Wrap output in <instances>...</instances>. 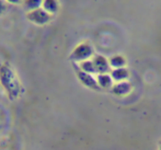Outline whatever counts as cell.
I'll return each mask as SVG.
<instances>
[{"label": "cell", "instance_id": "obj_1", "mask_svg": "<svg viewBox=\"0 0 161 150\" xmlns=\"http://www.w3.org/2000/svg\"><path fill=\"white\" fill-rule=\"evenodd\" d=\"M0 85L10 100H15L21 94V83L12 68L6 64L0 66Z\"/></svg>", "mask_w": 161, "mask_h": 150}, {"label": "cell", "instance_id": "obj_2", "mask_svg": "<svg viewBox=\"0 0 161 150\" xmlns=\"http://www.w3.org/2000/svg\"><path fill=\"white\" fill-rule=\"evenodd\" d=\"M94 56V49L89 43H80L78 44L70 54V59L74 63H81L83 60H88Z\"/></svg>", "mask_w": 161, "mask_h": 150}, {"label": "cell", "instance_id": "obj_3", "mask_svg": "<svg viewBox=\"0 0 161 150\" xmlns=\"http://www.w3.org/2000/svg\"><path fill=\"white\" fill-rule=\"evenodd\" d=\"M26 19L36 25H45L52 20V14L46 12L43 8H38L35 10L29 11L26 13Z\"/></svg>", "mask_w": 161, "mask_h": 150}, {"label": "cell", "instance_id": "obj_4", "mask_svg": "<svg viewBox=\"0 0 161 150\" xmlns=\"http://www.w3.org/2000/svg\"><path fill=\"white\" fill-rule=\"evenodd\" d=\"M76 75H77L78 80L80 81V82L82 83L86 88H89V89L94 90V91L101 90V88H100L99 85H97V78H94L93 75L82 71V70H80L79 68H77L76 69Z\"/></svg>", "mask_w": 161, "mask_h": 150}, {"label": "cell", "instance_id": "obj_5", "mask_svg": "<svg viewBox=\"0 0 161 150\" xmlns=\"http://www.w3.org/2000/svg\"><path fill=\"white\" fill-rule=\"evenodd\" d=\"M94 68H96L97 74H108L111 71V66L108 59L104 57L103 55H94L92 58Z\"/></svg>", "mask_w": 161, "mask_h": 150}, {"label": "cell", "instance_id": "obj_6", "mask_svg": "<svg viewBox=\"0 0 161 150\" xmlns=\"http://www.w3.org/2000/svg\"><path fill=\"white\" fill-rule=\"evenodd\" d=\"M131 83L128 82L127 80L125 81H121V82H116L115 85H113L112 89H111V92L114 95H117V97H124V95H127L128 93L131 92Z\"/></svg>", "mask_w": 161, "mask_h": 150}, {"label": "cell", "instance_id": "obj_7", "mask_svg": "<svg viewBox=\"0 0 161 150\" xmlns=\"http://www.w3.org/2000/svg\"><path fill=\"white\" fill-rule=\"evenodd\" d=\"M110 75L112 77L113 81L115 82H121V81H125L129 78V71L126 67L123 68H116V69H112L110 71Z\"/></svg>", "mask_w": 161, "mask_h": 150}, {"label": "cell", "instance_id": "obj_8", "mask_svg": "<svg viewBox=\"0 0 161 150\" xmlns=\"http://www.w3.org/2000/svg\"><path fill=\"white\" fill-rule=\"evenodd\" d=\"M97 85L101 89H112L114 81L110 74H99L97 77Z\"/></svg>", "mask_w": 161, "mask_h": 150}, {"label": "cell", "instance_id": "obj_9", "mask_svg": "<svg viewBox=\"0 0 161 150\" xmlns=\"http://www.w3.org/2000/svg\"><path fill=\"white\" fill-rule=\"evenodd\" d=\"M42 8L49 14H55L59 10V2L58 0H43Z\"/></svg>", "mask_w": 161, "mask_h": 150}, {"label": "cell", "instance_id": "obj_10", "mask_svg": "<svg viewBox=\"0 0 161 150\" xmlns=\"http://www.w3.org/2000/svg\"><path fill=\"white\" fill-rule=\"evenodd\" d=\"M111 68L116 69V68H123L126 66V59L122 55H114L108 59Z\"/></svg>", "mask_w": 161, "mask_h": 150}, {"label": "cell", "instance_id": "obj_11", "mask_svg": "<svg viewBox=\"0 0 161 150\" xmlns=\"http://www.w3.org/2000/svg\"><path fill=\"white\" fill-rule=\"evenodd\" d=\"M79 69L85 72H88V74H91V75L97 74L92 59L83 60V61H81V63H79Z\"/></svg>", "mask_w": 161, "mask_h": 150}, {"label": "cell", "instance_id": "obj_12", "mask_svg": "<svg viewBox=\"0 0 161 150\" xmlns=\"http://www.w3.org/2000/svg\"><path fill=\"white\" fill-rule=\"evenodd\" d=\"M43 0H24L23 6L28 11H32L35 9L42 8Z\"/></svg>", "mask_w": 161, "mask_h": 150}, {"label": "cell", "instance_id": "obj_13", "mask_svg": "<svg viewBox=\"0 0 161 150\" xmlns=\"http://www.w3.org/2000/svg\"><path fill=\"white\" fill-rule=\"evenodd\" d=\"M6 10V4H4V0H0V14L4 12Z\"/></svg>", "mask_w": 161, "mask_h": 150}, {"label": "cell", "instance_id": "obj_14", "mask_svg": "<svg viewBox=\"0 0 161 150\" xmlns=\"http://www.w3.org/2000/svg\"><path fill=\"white\" fill-rule=\"evenodd\" d=\"M6 1L10 2V3H13V4H18L20 2H22V0H6Z\"/></svg>", "mask_w": 161, "mask_h": 150}, {"label": "cell", "instance_id": "obj_15", "mask_svg": "<svg viewBox=\"0 0 161 150\" xmlns=\"http://www.w3.org/2000/svg\"><path fill=\"white\" fill-rule=\"evenodd\" d=\"M159 147H160V150H161V142H160V144H159Z\"/></svg>", "mask_w": 161, "mask_h": 150}]
</instances>
